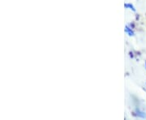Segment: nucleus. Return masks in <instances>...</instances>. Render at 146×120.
<instances>
[{"label": "nucleus", "instance_id": "1", "mask_svg": "<svg viewBox=\"0 0 146 120\" xmlns=\"http://www.w3.org/2000/svg\"><path fill=\"white\" fill-rule=\"evenodd\" d=\"M125 32L129 35V36H133V35H134V32L132 31V29H131V28H129L128 26H126Z\"/></svg>", "mask_w": 146, "mask_h": 120}, {"label": "nucleus", "instance_id": "2", "mask_svg": "<svg viewBox=\"0 0 146 120\" xmlns=\"http://www.w3.org/2000/svg\"><path fill=\"white\" fill-rule=\"evenodd\" d=\"M125 7L127 8H130V10H132L133 11H136V9H135V7H133V5H131V3H127V4H125Z\"/></svg>", "mask_w": 146, "mask_h": 120}, {"label": "nucleus", "instance_id": "3", "mask_svg": "<svg viewBox=\"0 0 146 120\" xmlns=\"http://www.w3.org/2000/svg\"><path fill=\"white\" fill-rule=\"evenodd\" d=\"M145 68H146V63H145Z\"/></svg>", "mask_w": 146, "mask_h": 120}]
</instances>
